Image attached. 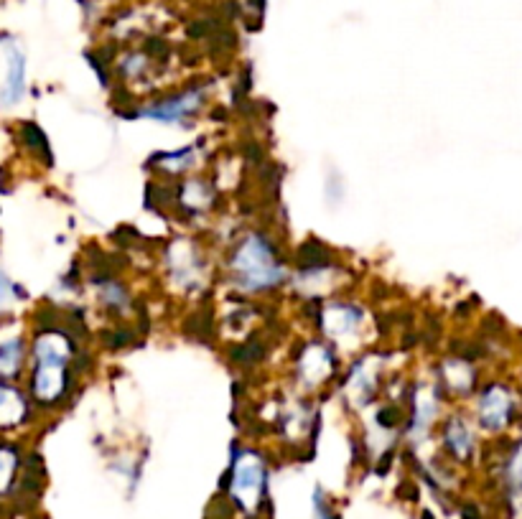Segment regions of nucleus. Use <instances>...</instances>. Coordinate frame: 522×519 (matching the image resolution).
I'll return each instance as SVG.
<instances>
[{
    "label": "nucleus",
    "mask_w": 522,
    "mask_h": 519,
    "mask_svg": "<svg viewBox=\"0 0 522 519\" xmlns=\"http://www.w3.org/2000/svg\"><path fill=\"white\" fill-rule=\"evenodd\" d=\"M204 102H207V90L204 87H191V90L176 92V95L151 102L138 115L163 125H181L184 128V125H189L194 120V115L202 112Z\"/></svg>",
    "instance_id": "nucleus-5"
},
{
    "label": "nucleus",
    "mask_w": 522,
    "mask_h": 519,
    "mask_svg": "<svg viewBox=\"0 0 522 519\" xmlns=\"http://www.w3.org/2000/svg\"><path fill=\"white\" fill-rule=\"evenodd\" d=\"M74 344L62 329H44L31 344V397L39 405H57L69 387Z\"/></svg>",
    "instance_id": "nucleus-1"
},
{
    "label": "nucleus",
    "mask_w": 522,
    "mask_h": 519,
    "mask_svg": "<svg viewBox=\"0 0 522 519\" xmlns=\"http://www.w3.org/2000/svg\"><path fill=\"white\" fill-rule=\"evenodd\" d=\"M166 268H169V280L181 293L202 291V285L207 283V263L202 252L186 237L171 242L166 252Z\"/></svg>",
    "instance_id": "nucleus-4"
},
{
    "label": "nucleus",
    "mask_w": 522,
    "mask_h": 519,
    "mask_svg": "<svg viewBox=\"0 0 522 519\" xmlns=\"http://www.w3.org/2000/svg\"><path fill=\"white\" fill-rule=\"evenodd\" d=\"M197 156H199L197 148H184V151H174V153H163V156H156L158 158L156 163L166 173L176 176V173L189 171V168L197 163Z\"/></svg>",
    "instance_id": "nucleus-17"
},
{
    "label": "nucleus",
    "mask_w": 522,
    "mask_h": 519,
    "mask_svg": "<svg viewBox=\"0 0 522 519\" xmlns=\"http://www.w3.org/2000/svg\"><path fill=\"white\" fill-rule=\"evenodd\" d=\"M181 207L191 214H204L214 204V189L204 179H189L179 191Z\"/></svg>",
    "instance_id": "nucleus-15"
},
{
    "label": "nucleus",
    "mask_w": 522,
    "mask_h": 519,
    "mask_svg": "<svg viewBox=\"0 0 522 519\" xmlns=\"http://www.w3.org/2000/svg\"><path fill=\"white\" fill-rule=\"evenodd\" d=\"M3 54H6V79L0 87V107L13 110L26 97V56L18 49L16 41L3 44Z\"/></svg>",
    "instance_id": "nucleus-8"
},
{
    "label": "nucleus",
    "mask_w": 522,
    "mask_h": 519,
    "mask_svg": "<svg viewBox=\"0 0 522 519\" xmlns=\"http://www.w3.org/2000/svg\"><path fill=\"white\" fill-rule=\"evenodd\" d=\"M334 369H337V357H334L332 346L319 339L309 341V344H304L301 354H298V385L306 387V390H316V387L326 385V380L332 377Z\"/></svg>",
    "instance_id": "nucleus-7"
},
{
    "label": "nucleus",
    "mask_w": 522,
    "mask_h": 519,
    "mask_svg": "<svg viewBox=\"0 0 522 519\" xmlns=\"http://www.w3.org/2000/svg\"><path fill=\"white\" fill-rule=\"evenodd\" d=\"M18 469V453L8 443H0V492H6L11 486L13 474Z\"/></svg>",
    "instance_id": "nucleus-18"
},
{
    "label": "nucleus",
    "mask_w": 522,
    "mask_h": 519,
    "mask_svg": "<svg viewBox=\"0 0 522 519\" xmlns=\"http://www.w3.org/2000/svg\"><path fill=\"white\" fill-rule=\"evenodd\" d=\"M321 334L332 344H344V341H354L362 334L365 326V311L360 306H354L349 301H334L326 303L319 313Z\"/></svg>",
    "instance_id": "nucleus-6"
},
{
    "label": "nucleus",
    "mask_w": 522,
    "mask_h": 519,
    "mask_svg": "<svg viewBox=\"0 0 522 519\" xmlns=\"http://www.w3.org/2000/svg\"><path fill=\"white\" fill-rule=\"evenodd\" d=\"M97 298L105 308L115 313H128L130 306H133V298H130L128 288H125L123 280L118 278H102L100 285H97Z\"/></svg>",
    "instance_id": "nucleus-16"
},
{
    "label": "nucleus",
    "mask_w": 522,
    "mask_h": 519,
    "mask_svg": "<svg viewBox=\"0 0 522 519\" xmlns=\"http://www.w3.org/2000/svg\"><path fill=\"white\" fill-rule=\"evenodd\" d=\"M444 446L446 451L454 458L464 461V458L472 456L474 451V433L472 428L466 425V420L451 418L444 428Z\"/></svg>",
    "instance_id": "nucleus-14"
},
{
    "label": "nucleus",
    "mask_w": 522,
    "mask_h": 519,
    "mask_svg": "<svg viewBox=\"0 0 522 519\" xmlns=\"http://www.w3.org/2000/svg\"><path fill=\"white\" fill-rule=\"evenodd\" d=\"M265 484H268V469L258 451L242 448L235 456L230 474V497L237 509L245 514L260 512L265 499Z\"/></svg>",
    "instance_id": "nucleus-3"
},
{
    "label": "nucleus",
    "mask_w": 522,
    "mask_h": 519,
    "mask_svg": "<svg viewBox=\"0 0 522 519\" xmlns=\"http://www.w3.org/2000/svg\"><path fill=\"white\" fill-rule=\"evenodd\" d=\"M26 359H29V352H26V341L21 336L0 341V382L18 380L26 367Z\"/></svg>",
    "instance_id": "nucleus-13"
},
{
    "label": "nucleus",
    "mask_w": 522,
    "mask_h": 519,
    "mask_svg": "<svg viewBox=\"0 0 522 519\" xmlns=\"http://www.w3.org/2000/svg\"><path fill=\"white\" fill-rule=\"evenodd\" d=\"M31 415L29 397L23 395L13 382H0V430L21 428Z\"/></svg>",
    "instance_id": "nucleus-9"
},
{
    "label": "nucleus",
    "mask_w": 522,
    "mask_h": 519,
    "mask_svg": "<svg viewBox=\"0 0 522 519\" xmlns=\"http://www.w3.org/2000/svg\"><path fill=\"white\" fill-rule=\"evenodd\" d=\"M510 397L502 387H489L482 397H479V423L489 430H497L510 418Z\"/></svg>",
    "instance_id": "nucleus-12"
},
{
    "label": "nucleus",
    "mask_w": 522,
    "mask_h": 519,
    "mask_svg": "<svg viewBox=\"0 0 522 519\" xmlns=\"http://www.w3.org/2000/svg\"><path fill=\"white\" fill-rule=\"evenodd\" d=\"M16 298H18V285L13 283L3 270H0V316L16 303Z\"/></svg>",
    "instance_id": "nucleus-19"
},
{
    "label": "nucleus",
    "mask_w": 522,
    "mask_h": 519,
    "mask_svg": "<svg viewBox=\"0 0 522 519\" xmlns=\"http://www.w3.org/2000/svg\"><path fill=\"white\" fill-rule=\"evenodd\" d=\"M344 392H347L349 402L354 408H365L367 402L372 400V395L377 392V374L372 369L370 359H365L352 369V374L347 377V385H344Z\"/></svg>",
    "instance_id": "nucleus-10"
},
{
    "label": "nucleus",
    "mask_w": 522,
    "mask_h": 519,
    "mask_svg": "<svg viewBox=\"0 0 522 519\" xmlns=\"http://www.w3.org/2000/svg\"><path fill=\"white\" fill-rule=\"evenodd\" d=\"M438 415V395L428 387H421L413 397V415H410L408 436L410 438H426V433L431 430L433 420Z\"/></svg>",
    "instance_id": "nucleus-11"
},
{
    "label": "nucleus",
    "mask_w": 522,
    "mask_h": 519,
    "mask_svg": "<svg viewBox=\"0 0 522 519\" xmlns=\"http://www.w3.org/2000/svg\"><path fill=\"white\" fill-rule=\"evenodd\" d=\"M288 278L276 242L263 232H247L230 257V280L242 293H268Z\"/></svg>",
    "instance_id": "nucleus-2"
}]
</instances>
